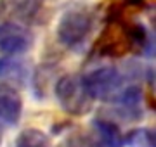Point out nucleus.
I'll return each mask as SVG.
<instances>
[{
	"label": "nucleus",
	"instance_id": "nucleus-1",
	"mask_svg": "<svg viewBox=\"0 0 156 147\" xmlns=\"http://www.w3.org/2000/svg\"><path fill=\"white\" fill-rule=\"evenodd\" d=\"M151 42L147 31L139 23H127L113 17L111 23L102 29L95 42L94 50L99 57H123L134 50H151Z\"/></svg>",
	"mask_w": 156,
	"mask_h": 147
},
{
	"label": "nucleus",
	"instance_id": "nucleus-2",
	"mask_svg": "<svg viewBox=\"0 0 156 147\" xmlns=\"http://www.w3.org/2000/svg\"><path fill=\"white\" fill-rule=\"evenodd\" d=\"M56 99L61 104V108L71 116H83L92 111L94 97L90 95L89 88L85 85L83 76L80 74H64L57 80Z\"/></svg>",
	"mask_w": 156,
	"mask_h": 147
},
{
	"label": "nucleus",
	"instance_id": "nucleus-3",
	"mask_svg": "<svg viewBox=\"0 0 156 147\" xmlns=\"http://www.w3.org/2000/svg\"><path fill=\"white\" fill-rule=\"evenodd\" d=\"M94 28V14L83 5L68 9L57 23V40L68 49H78L83 45Z\"/></svg>",
	"mask_w": 156,
	"mask_h": 147
},
{
	"label": "nucleus",
	"instance_id": "nucleus-4",
	"mask_svg": "<svg viewBox=\"0 0 156 147\" xmlns=\"http://www.w3.org/2000/svg\"><path fill=\"white\" fill-rule=\"evenodd\" d=\"M83 81L90 95L104 102H115L125 88V76L115 66H101L92 73L85 74Z\"/></svg>",
	"mask_w": 156,
	"mask_h": 147
},
{
	"label": "nucleus",
	"instance_id": "nucleus-5",
	"mask_svg": "<svg viewBox=\"0 0 156 147\" xmlns=\"http://www.w3.org/2000/svg\"><path fill=\"white\" fill-rule=\"evenodd\" d=\"M33 45V35L24 24L2 21L0 23V50L7 56L24 54Z\"/></svg>",
	"mask_w": 156,
	"mask_h": 147
},
{
	"label": "nucleus",
	"instance_id": "nucleus-6",
	"mask_svg": "<svg viewBox=\"0 0 156 147\" xmlns=\"http://www.w3.org/2000/svg\"><path fill=\"white\" fill-rule=\"evenodd\" d=\"M45 0H0V21L26 24L33 21Z\"/></svg>",
	"mask_w": 156,
	"mask_h": 147
},
{
	"label": "nucleus",
	"instance_id": "nucleus-7",
	"mask_svg": "<svg viewBox=\"0 0 156 147\" xmlns=\"http://www.w3.org/2000/svg\"><path fill=\"white\" fill-rule=\"evenodd\" d=\"M23 101L17 88L0 83V126H14L21 119Z\"/></svg>",
	"mask_w": 156,
	"mask_h": 147
},
{
	"label": "nucleus",
	"instance_id": "nucleus-8",
	"mask_svg": "<svg viewBox=\"0 0 156 147\" xmlns=\"http://www.w3.org/2000/svg\"><path fill=\"white\" fill-rule=\"evenodd\" d=\"M30 68L28 62L17 56H5L0 59V83L21 88L28 83Z\"/></svg>",
	"mask_w": 156,
	"mask_h": 147
},
{
	"label": "nucleus",
	"instance_id": "nucleus-9",
	"mask_svg": "<svg viewBox=\"0 0 156 147\" xmlns=\"http://www.w3.org/2000/svg\"><path fill=\"white\" fill-rule=\"evenodd\" d=\"M92 130H94L95 147H123L125 145V135L122 133L120 126L113 123L111 119L99 116L92 121Z\"/></svg>",
	"mask_w": 156,
	"mask_h": 147
},
{
	"label": "nucleus",
	"instance_id": "nucleus-10",
	"mask_svg": "<svg viewBox=\"0 0 156 147\" xmlns=\"http://www.w3.org/2000/svg\"><path fill=\"white\" fill-rule=\"evenodd\" d=\"M16 147H52L50 138L37 128H26L17 135Z\"/></svg>",
	"mask_w": 156,
	"mask_h": 147
},
{
	"label": "nucleus",
	"instance_id": "nucleus-11",
	"mask_svg": "<svg viewBox=\"0 0 156 147\" xmlns=\"http://www.w3.org/2000/svg\"><path fill=\"white\" fill-rule=\"evenodd\" d=\"M128 147H154V132L149 128H134L125 135Z\"/></svg>",
	"mask_w": 156,
	"mask_h": 147
},
{
	"label": "nucleus",
	"instance_id": "nucleus-12",
	"mask_svg": "<svg viewBox=\"0 0 156 147\" xmlns=\"http://www.w3.org/2000/svg\"><path fill=\"white\" fill-rule=\"evenodd\" d=\"M61 147H95V142L90 135H85L82 132H75L64 138Z\"/></svg>",
	"mask_w": 156,
	"mask_h": 147
},
{
	"label": "nucleus",
	"instance_id": "nucleus-13",
	"mask_svg": "<svg viewBox=\"0 0 156 147\" xmlns=\"http://www.w3.org/2000/svg\"><path fill=\"white\" fill-rule=\"evenodd\" d=\"M0 145H2V132H0Z\"/></svg>",
	"mask_w": 156,
	"mask_h": 147
}]
</instances>
